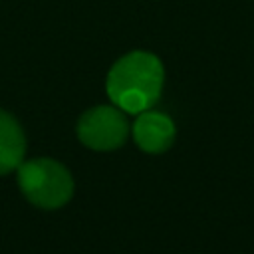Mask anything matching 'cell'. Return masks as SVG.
I'll return each mask as SVG.
<instances>
[{
	"label": "cell",
	"mask_w": 254,
	"mask_h": 254,
	"mask_svg": "<svg viewBox=\"0 0 254 254\" xmlns=\"http://www.w3.org/2000/svg\"><path fill=\"white\" fill-rule=\"evenodd\" d=\"M26 157V135L20 121L0 109V175L16 171Z\"/></svg>",
	"instance_id": "5b68a950"
},
{
	"label": "cell",
	"mask_w": 254,
	"mask_h": 254,
	"mask_svg": "<svg viewBox=\"0 0 254 254\" xmlns=\"http://www.w3.org/2000/svg\"><path fill=\"white\" fill-rule=\"evenodd\" d=\"M165 69L161 60L143 50L121 56L107 71L105 91L113 105L127 115L151 109L163 91Z\"/></svg>",
	"instance_id": "6da1fadb"
},
{
	"label": "cell",
	"mask_w": 254,
	"mask_h": 254,
	"mask_svg": "<svg viewBox=\"0 0 254 254\" xmlns=\"http://www.w3.org/2000/svg\"><path fill=\"white\" fill-rule=\"evenodd\" d=\"M75 135L83 147L107 153L127 143L131 125L127 121V113L117 105H95L79 115Z\"/></svg>",
	"instance_id": "3957f363"
},
{
	"label": "cell",
	"mask_w": 254,
	"mask_h": 254,
	"mask_svg": "<svg viewBox=\"0 0 254 254\" xmlns=\"http://www.w3.org/2000/svg\"><path fill=\"white\" fill-rule=\"evenodd\" d=\"M16 179L24 198L42 210H58L73 196V177L69 169L52 157H34L22 161Z\"/></svg>",
	"instance_id": "7a4b0ae2"
},
{
	"label": "cell",
	"mask_w": 254,
	"mask_h": 254,
	"mask_svg": "<svg viewBox=\"0 0 254 254\" xmlns=\"http://www.w3.org/2000/svg\"><path fill=\"white\" fill-rule=\"evenodd\" d=\"M131 137L141 151L159 155L173 147L177 129L169 115L153 111L151 107L135 115V121L131 125Z\"/></svg>",
	"instance_id": "277c9868"
}]
</instances>
